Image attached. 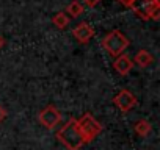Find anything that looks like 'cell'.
Listing matches in <instances>:
<instances>
[{
    "instance_id": "obj_1",
    "label": "cell",
    "mask_w": 160,
    "mask_h": 150,
    "mask_svg": "<svg viewBox=\"0 0 160 150\" xmlns=\"http://www.w3.org/2000/svg\"><path fill=\"white\" fill-rule=\"evenodd\" d=\"M57 139L68 148V150H78L80 147L85 145V141L82 138V133L78 130L77 119H69L58 131H57Z\"/></svg>"
},
{
    "instance_id": "obj_3",
    "label": "cell",
    "mask_w": 160,
    "mask_h": 150,
    "mask_svg": "<svg viewBox=\"0 0 160 150\" xmlns=\"http://www.w3.org/2000/svg\"><path fill=\"white\" fill-rule=\"evenodd\" d=\"M77 125H78V130L82 133V138L85 141V144H90L93 142L101 133H102V125L98 119L93 117V114L90 113H85L82 117L77 119Z\"/></svg>"
},
{
    "instance_id": "obj_11",
    "label": "cell",
    "mask_w": 160,
    "mask_h": 150,
    "mask_svg": "<svg viewBox=\"0 0 160 150\" xmlns=\"http://www.w3.org/2000/svg\"><path fill=\"white\" fill-rule=\"evenodd\" d=\"M133 130L138 136H148L151 133V122H148L146 119H140L135 125H133Z\"/></svg>"
},
{
    "instance_id": "obj_15",
    "label": "cell",
    "mask_w": 160,
    "mask_h": 150,
    "mask_svg": "<svg viewBox=\"0 0 160 150\" xmlns=\"http://www.w3.org/2000/svg\"><path fill=\"white\" fill-rule=\"evenodd\" d=\"M3 45H5V38H3L2 35H0V49H2Z\"/></svg>"
},
{
    "instance_id": "obj_13",
    "label": "cell",
    "mask_w": 160,
    "mask_h": 150,
    "mask_svg": "<svg viewBox=\"0 0 160 150\" xmlns=\"http://www.w3.org/2000/svg\"><path fill=\"white\" fill-rule=\"evenodd\" d=\"M99 2H101V0H83V3H85L87 7H90V8H94Z\"/></svg>"
},
{
    "instance_id": "obj_5",
    "label": "cell",
    "mask_w": 160,
    "mask_h": 150,
    "mask_svg": "<svg viewBox=\"0 0 160 150\" xmlns=\"http://www.w3.org/2000/svg\"><path fill=\"white\" fill-rule=\"evenodd\" d=\"M39 122H41L42 127H46L49 130H53L61 122V113L53 105H49L39 113Z\"/></svg>"
},
{
    "instance_id": "obj_14",
    "label": "cell",
    "mask_w": 160,
    "mask_h": 150,
    "mask_svg": "<svg viewBox=\"0 0 160 150\" xmlns=\"http://www.w3.org/2000/svg\"><path fill=\"white\" fill-rule=\"evenodd\" d=\"M5 119H7V110L0 105V122H3Z\"/></svg>"
},
{
    "instance_id": "obj_2",
    "label": "cell",
    "mask_w": 160,
    "mask_h": 150,
    "mask_svg": "<svg viewBox=\"0 0 160 150\" xmlns=\"http://www.w3.org/2000/svg\"><path fill=\"white\" fill-rule=\"evenodd\" d=\"M129 44H130L129 38H127L122 31H119V30L110 31V33L105 35V38L102 39V47H104V50H105L108 55L115 56V58L119 56V55H122V52L129 47Z\"/></svg>"
},
{
    "instance_id": "obj_9",
    "label": "cell",
    "mask_w": 160,
    "mask_h": 150,
    "mask_svg": "<svg viewBox=\"0 0 160 150\" xmlns=\"http://www.w3.org/2000/svg\"><path fill=\"white\" fill-rule=\"evenodd\" d=\"M135 64L137 66H140V67H148V66H151L152 63H154V56L148 52V50H144V49H141V50H138L137 52V55H135Z\"/></svg>"
},
{
    "instance_id": "obj_6",
    "label": "cell",
    "mask_w": 160,
    "mask_h": 150,
    "mask_svg": "<svg viewBox=\"0 0 160 150\" xmlns=\"http://www.w3.org/2000/svg\"><path fill=\"white\" fill-rule=\"evenodd\" d=\"M113 103L122 111V113H129L130 110H133L137 106V97L127 91V89H122L119 91L115 97H113Z\"/></svg>"
},
{
    "instance_id": "obj_8",
    "label": "cell",
    "mask_w": 160,
    "mask_h": 150,
    "mask_svg": "<svg viewBox=\"0 0 160 150\" xmlns=\"http://www.w3.org/2000/svg\"><path fill=\"white\" fill-rule=\"evenodd\" d=\"M113 67H115V70L119 73V75H127L130 70H132V67H133V61L127 56V55H119V56H116L115 58V63H113Z\"/></svg>"
},
{
    "instance_id": "obj_12",
    "label": "cell",
    "mask_w": 160,
    "mask_h": 150,
    "mask_svg": "<svg viewBox=\"0 0 160 150\" xmlns=\"http://www.w3.org/2000/svg\"><path fill=\"white\" fill-rule=\"evenodd\" d=\"M64 13H68L69 17H78V16H82V13H83V5L80 2H77V0H74L72 3L68 5Z\"/></svg>"
},
{
    "instance_id": "obj_4",
    "label": "cell",
    "mask_w": 160,
    "mask_h": 150,
    "mask_svg": "<svg viewBox=\"0 0 160 150\" xmlns=\"http://www.w3.org/2000/svg\"><path fill=\"white\" fill-rule=\"evenodd\" d=\"M129 8H132L133 13L144 21H158L160 17V0H132Z\"/></svg>"
},
{
    "instance_id": "obj_10",
    "label": "cell",
    "mask_w": 160,
    "mask_h": 150,
    "mask_svg": "<svg viewBox=\"0 0 160 150\" xmlns=\"http://www.w3.org/2000/svg\"><path fill=\"white\" fill-rule=\"evenodd\" d=\"M69 21H71V17H69L66 13H57V14L52 17L53 25H55L57 28H60V30H64V28L69 25Z\"/></svg>"
},
{
    "instance_id": "obj_16",
    "label": "cell",
    "mask_w": 160,
    "mask_h": 150,
    "mask_svg": "<svg viewBox=\"0 0 160 150\" xmlns=\"http://www.w3.org/2000/svg\"><path fill=\"white\" fill-rule=\"evenodd\" d=\"M119 2H121V3H124L126 7H129V5H130V2H132V0H119Z\"/></svg>"
},
{
    "instance_id": "obj_7",
    "label": "cell",
    "mask_w": 160,
    "mask_h": 150,
    "mask_svg": "<svg viewBox=\"0 0 160 150\" xmlns=\"http://www.w3.org/2000/svg\"><path fill=\"white\" fill-rule=\"evenodd\" d=\"M72 35H74V38H75L80 44H87V42H90V41L93 39V36H94V28H93L90 24L82 22V24H78V25L72 30Z\"/></svg>"
}]
</instances>
